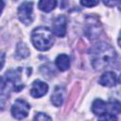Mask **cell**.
Returning a JSON list of instances; mask_svg holds the SVG:
<instances>
[{"instance_id":"cell-1","label":"cell","mask_w":121,"mask_h":121,"mask_svg":"<svg viewBox=\"0 0 121 121\" xmlns=\"http://www.w3.org/2000/svg\"><path fill=\"white\" fill-rule=\"evenodd\" d=\"M91 61L95 70H101L110 65L115 59L114 49L106 43L96 44L91 50Z\"/></svg>"},{"instance_id":"cell-2","label":"cell","mask_w":121,"mask_h":121,"mask_svg":"<svg viewBox=\"0 0 121 121\" xmlns=\"http://www.w3.org/2000/svg\"><path fill=\"white\" fill-rule=\"evenodd\" d=\"M31 41L34 47L40 51L48 50L54 43L53 32L45 26H39L33 29L31 33Z\"/></svg>"},{"instance_id":"cell-3","label":"cell","mask_w":121,"mask_h":121,"mask_svg":"<svg viewBox=\"0 0 121 121\" xmlns=\"http://www.w3.org/2000/svg\"><path fill=\"white\" fill-rule=\"evenodd\" d=\"M30 110V105L24 99H17L13 103L11 107V115L18 120L24 119L28 115V112Z\"/></svg>"},{"instance_id":"cell-4","label":"cell","mask_w":121,"mask_h":121,"mask_svg":"<svg viewBox=\"0 0 121 121\" xmlns=\"http://www.w3.org/2000/svg\"><path fill=\"white\" fill-rule=\"evenodd\" d=\"M18 18L19 20L28 26L33 22V3L24 2L18 8Z\"/></svg>"},{"instance_id":"cell-5","label":"cell","mask_w":121,"mask_h":121,"mask_svg":"<svg viewBox=\"0 0 121 121\" xmlns=\"http://www.w3.org/2000/svg\"><path fill=\"white\" fill-rule=\"evenodd\" d=\"M66 25L67 19L64 15H59L56 17L52 24V29L55 35L59 37H63L66 33Z\"/></svg>"},{"instance_id":"cell-6","label":"cell","mask_w":121,"mask_h":121,"mask_svg":"<svg viewBox=\"0 0 121 121\" xmlns=\"http://www.w3.org/2000/svg\"><path fill=\"white\" fill-rule=\"evenodd\" d=\"M47 91H48V85L45 82L37 79L32 83L30 89V95L35 98H39L43 96L47 93Z\"/></svg>"},{"instance_id":"cell-7","label":"cell","mask_w":121,"mask_h":121,"mask_svg":"<svg viewBox=\"0 0 121 121\" xmlns=\"http://www.w3.org/2000/svg\"><path fill=\"white\" fill-rule=\"evenodd\" d=\"M64 97H65V89L61 86L55 87L52 93V95H51V102L56 107H60L62 105Z\"/></svg>"},{"instance_id":"cell-8","label":"cell","mask_w":121,"mask_h":121,"mask_svg":"<svg viewBox=\"0 0 121 121\" xmlns=\"http://www.w3.org/2000/svg\"><path fill=\"white\" fill-rule=\"evenodd\" d=\"M99 84H101L102 86L105 87H113L116 82H117V78H116V75L113 72H106L104 73L100 78H99Z\"/></svg>"},{"instance_id":"cell-9","label":"cell","mask_w":121,"mask_h":121,"mask_svg":"<svg viewBox=\"0 0 121 121\" xmlns=\"http://www.w3.org/2000/svg\"><path fill=\"white\" fill-rule=\"evenodd\" d=\"M92 111L94 112V114L97 115L98 118L105 115V114H108V107H107V103L104 102L103 100L101 99H95L93 103V106H92Z\"/></svg>"},{"instance_id":"cell-10","label":"cell","mask_w":121,"mask_h":121,"mask_svg":"<svg viewBox=\"0 0 121 121\" xmlns=\"http://www.w3.org/2000/svg\"><path fill=\"white\" fill-rule=\"evenodd\" d=\"M56 66L60 71H66L70 67V59L65 54H60L56 58Z\"/></svg>"},{"instance_id":"cell-11","label":"cell","mask_w":121,"mask_h":121,"mask_svg":"<svg viewBox=\"0 0 121 121\" xmlns=\"http://www.w3.org/2000/svg\"><path fill=\"white\" fill-rule=\"evenodd\" d=\"M57 6V0H40L38 8L44 12H49L53 10Z\"/></svg>"},{"instance_id":"cell-12","label":"cell","mask_w":121,"mask_h":121,"mask_svg":"<svg viewBox=\"0 0 121 121\" xmlns=\"http://www.w3.org/2000/svg\"><path fill=\"white\" fill-rule=\"evenodd\" d=\"M108 107V114H113L116 115L121 112V103L119 101H110L107 103Z\"/></svg>"},{"instance_id":"cell-13","label":"cell","mask_w":121,"mask_h":121,"mask_svg":"<svg viewBox=\"0 0 121 121\" xmlns=\"http://www.w3.org/2000/svg\"><path fill=\"white\" fill-rule=\"evenodd\" d=\"M16 54L18 57L20 58H26L29 55V50L28 48L26 47V45L23 43H18L17 45V50H16Z\"/></svg>"},{"instance_id":"cell-14","label":"cell","mask_w":121,"mask_h":121,"mask_svg":"<svg viewBox=\"0 0 121 121\" xmlns=\"http://www.w3.org/2000/svg\"><path fill=\"white\" fill-rule=\"evenodd\" d=\"M99 3V0H80V4L84 7H95Z\"/></svg>"},{"instance_id":"cell-15","label":"cell","mask_w":121,"mask_h":121,"mask_svg":"<svg viewBox=\"0 0 121 121\" xmlns=\"http://www.w3.org/2000/svg\"><path fill=\"white\" fill-rule=\"evenodd\" d=\"M33 119H34V120H51V117L48 116V115H46V114L43 113V112H38V113L34 116Z\"/></svg>"},{"instance_id":"cell-16","label":"cell","mask_w":121,"mask_h":121,"mask_svg":"<svg viewBox=\"0 0 121 121\" xmlns=\"http://www.w3.org/2000/svg\"><path fill=\"white\" fill-rule=\"evenodd\" d=\"M119 2H120V0H103L104 5H106L107 7H114Z\"/></svg>"},{"instance_id":"cell-17","label":"cell","mask_w":121,"mask_h":121,"mask_svg":"<svg viewBox=\"0 0 121 121\" xmlns=\"http://www.w3.org/2000/svg\"><path fill=\"white\" fill-rule=\"evenodd\" d=\"M118 44H119V46L121 47V31H120V34H119V38H118Z\"/></svg>"},{"instance_id":"cell-18","label":"cell","mask_w":121,"mask_h":121,"mask_svg":"<svg viewBox=\"0 0 121 121\" xmlns=\"http://www.w3.org/2000/svg\"><path fill=\"white\" fill-rule=\"evenodd\" d=\"M119 82L121 83V75H120V78H119Z\"/></svg>"},{"instance_id":"cell-19","label":"cell","mask_w":121,"mask_h":121,"mask_svg":"<svg viewBox=\"0 0 121 121\" xmlns=\"http://www.w3.org/2000/svg\"><path fill=\"white\" fill-rule=\"evenodd\" d=\"M119 9H120V10H121V5H120V6H119Z\"/></svg>"}]
</instances>
